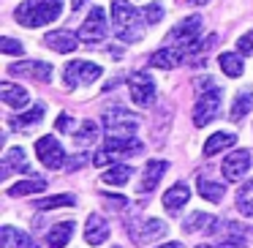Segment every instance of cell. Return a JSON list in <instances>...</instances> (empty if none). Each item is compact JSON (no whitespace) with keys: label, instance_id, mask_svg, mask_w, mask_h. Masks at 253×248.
<instances>
[{"label":"cell","instance_id":"cell-3","mask_svg":"<svg viewBox=\"0 0 253 248\" xmlns=\"http://www.w3.org/2000/svg\"><path fill=\"white\" fill-rule=\"evenodd\" d=\"M98 77H101V66L87 63V60H71L66 66V71H63V85L68 90H77L82 85H93Z\"/></svg>","mask_w":253,"mask_h":248},{"label":"cell","instance_id":"cell-31","mask_svg":"<svg viewBox=\"0 0 253 248\" xmlns=\"http://www.w3.org/2000/svg\"><path fill=\"white\" fill-rule=\"evenodd\" d=\"M71 204H77V199H74L71 194H57V197H49V199H39L36 207L39 210H52V207H71Z\"/></svg>","mask_w":253,"mask_h":248},{"label":"cell","instance_id":"cell-41","mask_svg":"<svg viewBox=\"0 0 253 248\" xmlns=\"http://www.w3.org/2000/svg\"><path fill=\"white\" fill-rule=\"evenodd\" d=\"M193 6H204V3H207V0H191Z\"/></svg>","mask_w":253,"mask_h":248},{"label":"cell","instance_id":"cell-12","mask_svg":"<svg viewBox=\"0 0 253 248\" xmlns=\"http://www.w3.org/2000/svg\"><path fill=\"white\" fill-rule=\"evenodd\" d=\"M144 150V145L133 137H109L104 145V153L109 158H131V155H139Z\"/></svg>","mask_w":253,"mask_h":248},{"label":"cell","instance_id":"cell-17","mask_svg":"<svg viewBox=\"0 0 253 248\" xmlns=\"http://www.w3.org/2000/svg\"><path fill=\"white\" fill-rule=\"evenodd\" d=\"M166 169H169V164H166V161H150V164L144 166L142 180H139V194L153 191V188L161 183V177H164V172H166Z\"/></svg>","mask_w":253,"mask_h":248},{"label":"cell","instance_id":"cell-26","mask_svg":"<svg viewBox=\"0 0 253 248\" xmlns=\"http://www.w3.org/2000/svg\"><path fill=\"white\" fill-rule=\"evenodd\" d=\"M46 188V180H41V177H33V180H19L17 186L8 188V197H28V194H39Z\"/></svg>","mask_w":253,"mask_h":248},{"label":"cell","instance_id":"cell-16","mask_svg":"<svg viewBox=\"0 0 253 248\" xmlns=\"http://www.w3.org/2000/svg\"><path fill=\"white\" fill-rule=\"evenodd\" d=\"M84 240L90 246H101V243L109 240V224H106L101 215H90L87 224H84Z\"/></svg>","mask_w":253,"mask_h":248},{"label":"cell","instance_id":"cell-25","mask_svg":"<svg viewBox=\"0 0 253 248\" xmlns=\"http://www.w3.org/2000/svg\"><path fill=\"white\" fill-rule=\"evenodd\" d=\"M237 210H240L245 218H253V180L242 183L237 188Z\"/></svg>","mask_w":253,"mask_h":248},{"label":"cell","instance_id":"cell-32","mask_svg":"<svg viewBox=\"0 0 253 248\" xmlns=\"http://www.w3.org/2000/svg\"><path fill=\"white\" fill-rule=\"evenodd\" d=\"M95 137H98V126H95L93 120H84L82 126H79V131L74 134V139H77L79 145H90Z\"/></svg>","mask_w":253,"mask_h":248},{"label":"cell","instance_id":"cell-18","mask_svg":"<svg viewBox=\"0 0 253 248\" xmlns=\"http://www.w3.org/2000/svg\"><path fill=\"white\" fill-rule=\"evenodd\" d=\"M0 99H3V104L14 106V109H22V106L30 101V93L22 88V85L3 82V85H0Z\"/></svg>","mask_w":253,"mask_h":248},{"label":"cell","instance_id":"cell-10","mask_svg":"<svg viewBox=\"0 0 253 248\" xmlns=\"http://www.w3.org/2000/svg\"><path fill=\"white\" fill-rule=\"evenodd\" d=\"M36 153H39V161L46 169H60L66 164V150L60 148V142L55 137H41L36 142Z\"/></svg>","mask_w":253,"mask_h":248},{"label":"cell","instance_id":"cell-6","mask_svg":"<svg viewBox=\"0 0 253 248\" xmlns=\"http://www.w3.org/2000/svg\"><path fill=\"white\" fill-rule=\"evenodd\" d=\"M199 28H202V17L193 14V17H185L169 36H166V44H174L180 50L191 52L196 47V39H199Z\"/></svg>","mask_w":253,"mask_h":248},{"label":"cell","instance_id":"cell-39","mask_svg":"<svg viewBox=\"0 0 253 248\" xmlns=\"http://www.w3.org/2000/svg\"><path fill=\"white\" fill-rule=\"evenodd\" d=\"M84 3H87V0H71V8H74V11H79V8L84 6Z\"/></svg>","mask_w":253,"mask_h":248},{"label":"cell","instance_id":"cell-34","mask_svg":"<svg viewBox=\"0 0 253 248\" xmlns=\"http://www.w3.org/2000/svg\"><path fill=\"white\" fill-rule=\"evenodd\" d=\"M0 50L6 52V55H22L25 47L19 44V41H14V39H8V36H6V39H0Z\"/></svg>","mask_w":253,"mask_h":248},{"label":"cell","instance_id":"cell-36","mask_svg":"<svg viewBox=\"0 0 253 248\" xmlns=\"http://www.w3.org/2000/svg\"><path fill=\"white\" fill-rule=\"evenodd\" d=\"M55 126H57V131H71V128H74V117L63 112V115L57 117V123H55Z\"/></svg>","mask_w":253,"mask_h":248},{"label":"cell","instance_id":"cell-20","mask_svg":"<svg viewBox=\"0 0 253 248\" xmlns=\"http://www.w3.org/2000/svg\"><path fill=\"white\" fill-rule=\"evenodd\" d=\"M182 57H185V50H180V47H164V50H158L153 57H150V66L155 68H174L182 63Z\"/></svg>","mask_w":253,"mask_h":248},{"label":"cell","instance_id":"cell-2","mask_svg":"<svg viewBox=\"0 0 253 248\" xmlns=\"http://www.w3.org/2000/svg\"><path fill=\"white\" fill-rule=\"evenodd\" d=\"M63 14V0H25L14 11V19L25 28H44Z\"/></svg>","mask_w":253,"mask_h":248},{"label":"cell","instance_id":"cell-9","mask_svg":"<svg viewBox=\"0 0 253 248\" xmlns=\"http://www.w3.org/2000/svg\"><path fill=\"white\" fill-rule=\"evenodd\" d=\"M128 90H131V101L136 106H150L155 101V82H153V77L144 74V71L131 74V79H128Z\"/></svg>","mask_w":253,"mask_h":248},{"label":"cell","instance_id":"cell-27","mask_svg":"<svg viewBox=\"0 0 253 248\" xmlns=\"http://www.w3.org/2000/svg\"><path fill=\"white\" fill-rule=\"evenodd\" d=\"M212 215L210 213H191L185 221H182V229L191 235V232H210V226H212Z\"/></svg>","mask_w":253,"mask_h":248},{"label":"cell","instance_id":"cell-7","mask_svg":"<svg viewBox=\"0 0 253 248\" xmlns=\"http://www.w3.org/2000/svg\"><path fill=\"white\" fill-rule=\"evenodd\" d=\"M106 33H109V25H106V11L101 6H93L87 11V19H84L82 28H79V39H82L84 44H98V41L106 39Z\"/></svg>","mask_w":253,"mask_h":248},{"label":"cell","instance_id":"cell-21","mask_svg":"<svg viewBox=\"0 0 253 248\" xmlns=\"http://www.w3.org/2000/svg\"><path fill=\"white\" fill-rule=\"evenodd\" d=\"M188 199H191V188H188L185 183H174V186L164 194V207L169 210V213H177Z\"/></svg>","mask_w":253,"mask_h":248},{"label":"cell","instance_id":"cell-29","mask_svg":"<svg viewBox=\"0 0 253 248\" xmlns=\"http://www.w3.org/2000/svg\"><path fill=\"white\" fill-rule=\"evenodd\" d=\"M131 166H126V164H117V166H109V169L104 172V183H109V186H126L128 180H131Z\"/></svg>","mask_w":253,"mask_h":248},{"label":"cell","instance_id":"cell-11","mask_svg":"<svg viewBox=\"0 0 253 248\" xmlns=\"http://www.w3.org/2000/svg\"><path fill=\"white\" fill-rule=\"evenodd\" d=\"M253 158H251V150H237V153H229L220 164V172H223L226 180H240V177L248 175Z\"/></svg>","mask_w":253,"mask_h":248},{"label":"cell","instance_id":"cell-4","mask_svg":"<svg viewBox=\"0 0 253 248\" xmlns=\"http://www.w3.org/2000/svg\"><path fill=\"white\" fill-rule=\"evenodd\" d=\"M128 235L136 246H147L153 240H161L166 235V224L161 218H136V221H128L126 224Z\"/></svg>","mask_w":253,"mask_h":248},{"label":"cell","instance_id":"cell-28","mask_svg":"<svg viewBox=\"0 0 253 248\" xmlns=\"http://www.w3.org/2000/svg\"><path fill=\"white\" fill-rule=\"evenodd\" d=\"M218 63H220V71H223L226 77H242V71H245L240 55H234V52H223V55L218 57Z\"/></svg>","mask_w":253,"mask_h":248},{"label":"cell","instance_id":"cell-38","mask_svg":"<svg viewBox=\"0 0 253 248\" xmlns=\"http://www.w3.org/2000/svg\"><path fill=\"white\" fill-rule=\"evenodd\" d=\"M14 248H36V243H33V240H30V237H28V235H19V240H17V243H14Z\"/></svg>","mask_w":253,"mask_h":248},{"label":"cell","instance_id":"cell-23","mask_svg":"<svg viewBox=\"0 0 253 248\" xmlns=\"http://www.w3.org/2000/svg\"><path fill=\"white\" fill-rule=\"evenodd\" d=\"M237 142V137L231 131H218L212 134V137L204 142V155H215V153H223L226 148H231V145Z\"/></svg>","mask_w":253,"mask_h":248},{"label":"cell","instance_id":"cell-22","mask_svg":"<svg viewBox=\"0 0 253 248\" xmlns=\"http://www.w3.org/2000/svg\"><path fill=\"white\" fill-rule=\"evenodd\" d=\"M28 155H25L22 148H11L6 153V158H3V175L0 177H8L11 172H28Z\"/></svg>","mask_w":253,"mask_h":248},{"label":"cell","instance_id":"cell-40","mask_svg":"<svg viewBox=\"0 0 253 248\" xmlns=\"http://www.w3.org/2000/svg\"><path fill=\"white\" fill-rule=\"evenodd\" d=\"M158 248H182V243H164V246H158Z\"/></svg>","mask_w":253,"mask_h":248},{"label":"cell","instance_id":"cell-13","mask_svg":"<svg viewBox=\"0 0 253 248\" xmlns=\"http://www.w3.org/2000/svg\"><path fill=\"white\" fill-rule=\"evenodd\" d=\"M8 74H14V77H28V79H36V82H49L52 66L44 60H22V63L8 66Z\"/></svg>","mask_w":253,"mask_h":248},{"label":"cell","instance_id":"cell-33","mask_svg":"<svg viewBox=\"0 0 253 248\" xmlns=\"http://www.w3.org/2000/svg\"><path fill=\"white\" fill-rule=\"evenodd\" d=\"M144 22H150V25H158L161 19H164V6L161 3H150V6H144Z\"/></svg>","mask_w":253,"mask_h":248},{"label":"cell","instance_id":"cell-37","mask_svg":"<svg viewBox=\"0 0 253 248\" xmlns=\"http://www.w3.org/2000/svg\"><path fill=\"white\" fill-rule=\"evenodd\" d=\"M106 204H112V207H123V204H126V199L120 197V194H106Z\"/></svg>","mask_w":253,"mask_h":248},{"label":"cell","instance_id":"cell-14","mask_svg":"<svg viewBox=\"0 0 253 248\" xmlns=\"http://www.w3.org/2000/svg\"><path fill=\"white\" fill-rule=\"evenodd\" d=\"M77 41H79V36H74L71 30H52V33L44 36V44L49 47L52 52H60V55L77 50Z\"/></svg>","mask_w":253,"mask_h":248},{"label":"cell","instance_id":"cell-1","mask_svg":"<svg viewBox=\"0 0 253 248\" xmlns=\"http://www.w3.org/2000/svg\"><path fill=\"white\" fill-rule=\"evenodd\" d=\"M142 17L144 14H139L128 0H112V25H115V33L120 41H126V44L142 41L144 36Z\"/></svg>","mask_w":253,"mask_h":248},{"label":"cell","instance_id":"cell-5","mask_svg":"<svg viewBox=\"0 0 253 248\" xmlns=\"http://www.w3.org/2000/svg\"><path fill=\"white\" fill-rule=\"evenodd\" d=\"M220 99H223V90L220 88H207L196 99V106H193V123H196L199 128L207 126V123H212L215 117H218Z\"/></svg>","mask_w":253,"mask_h":248},{"label":"cell","instance_id":"cell-30","mask_svg":"<svg viewBox=\"0 0 253 248\" xmlns=\"http://www.w3.org/2000/svg\"><path fill=\"white\" fill-rule=\"evenodd\" d=\"M251 109H253V93H240V96L234 99V104H231L229 117H231L234 123H240V120H242V117H245Z\"/></svg>","mask_w":253,"mask_h":248},{"label":"cell","instance_id":"cell-24","mask_svg":"<svg viewBox=\"0 0 253 248\" xmlns=\"http://www.w3.org/2000/svg\"><path fill=\"white\" fill-rule=\"evenodd\" d=\"M196 186H199V194H202L207 202H220V199H223V194H226V186H223V183L210 180V177H199Z\"/></svg>","mask_w":253,"mask_h":248},{"label":"cell","instance_id":"cell-8","mask_svg":"<svg viewBox=\"0 0 253 248\" xmlns=\"http://www.w3.org/2000/svg\"><path fill=\"white\" fill-rule=\"evenodd\" d=\"M104 126H106V131H109L112 137H131V134L136 131V126H139V117L131 115L128 109L115 106V109H109L104 115Z\"/></svg>","mask_w":253,"mask_h":248},{"label":"cell","instance_id":"cell-35","mask_svg":"<svg viewBox=\"0 0 253 248\" xmlns=\"http://www.w3.org/2000/svg\"><path fill=\"white\" fill-rule=\"evenodd\" d=\"M237 50H240L242 55H253V30H248L245 36H240V41H237Z\"/></svg>","mask_w":253,"mask_h":248},{"label":"cell","instance_id":"cell-15","mask_svg":"<svg viewBox=\"0 0 253 248\" xmlns=\"http://www.w3.org/2000/svg\"><path fill=\"white\" fill-rule=\"evenodd\" d=\"M44 115H46V104H36V106H30L28 112L11 117V120H8V126H11L14 131H28V128L36 126V123L44 120Z\"/></svg>","mask_w":253,"mask_h":248},{"label":"cell","instance_id":"cell-19","mask_svg":"<svg viewBox=\"0 0 253 248\" xmlns=\"http://www.w3.org/2000/svg\"><path fill=\"white\" fill-rule=\"evenodd\" d=\"M74 229H77L74 221H60V224H55L49 232H46V246L49 248H66V243L71 240Z\"/></svg>","mask_w":253,"mask_h":248}]
</instances>
